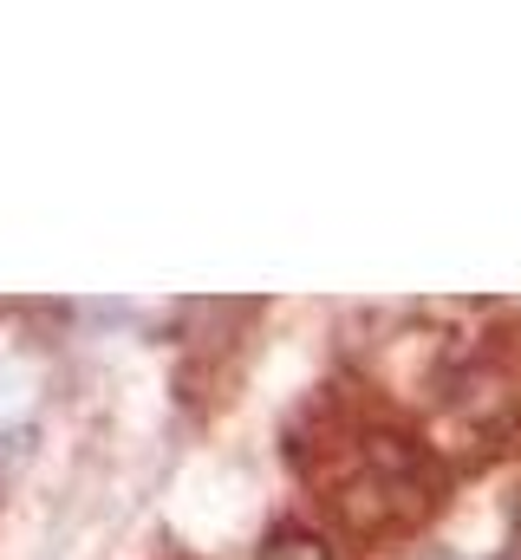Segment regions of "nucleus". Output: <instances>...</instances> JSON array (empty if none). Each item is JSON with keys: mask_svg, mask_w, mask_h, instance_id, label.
I'll return each instance as SVG.
<instances>
[{"mask_svg": "<svg viewBox=\"0 0 521 560\" xmlns=\"http://www.w3.org/2000/svg\"><path fill=\"white\" fill-rule=\"evenodd\" d=\"M300 469L320 489V502L359 535L410 528L437 489L424 443L372 418H346L333 443H300Z\"/></svg>", "mask_w": 521, "mask_h": 560, "instance_id": "nucleus-1", "label": "nucleus"}]
</instances>
